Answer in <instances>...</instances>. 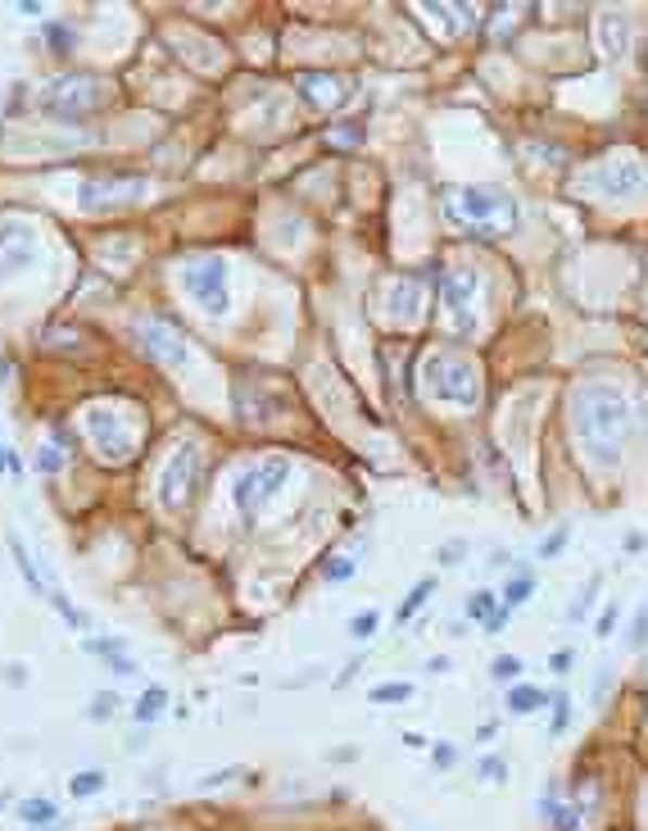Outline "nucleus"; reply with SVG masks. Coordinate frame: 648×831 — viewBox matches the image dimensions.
Segmentation results:
<instances>
[{
    "instance_id": "bb28decb",
    "label": "nucleus",
    "mask_w": 648,
    "mask_h": 831,
    "mask_svg": "<svg viewBox=\"0 0 648 831\" xmlns=\"http://www.w3.org/2000/svg\"><path fill=\"white\" fill-rule=\"evenodd\" d=\"M490 677H495V682H517V677H522V659H517V654H499V659L490 664Z\"/></svg>"
},
{
    "instance_id": "393cba45",
    "label": "nucleus",
    "mask_w": 648,
    "mask_h": 831,
    "mask_svg": "<svg viewBox=\"0 0 648 831\" xmlns=\"http://www.w3.org/2000/svg\"><path fill=\"white\" fill-rule=\"evenodd\" d=\"M495 609H499V595H495V591H477V595L468 600V618H472V622H485Z\"/></svg>"
},
{
    "instance_id": "473e14b6",
    "label": "nucleus",
    "mask_w": 648,
    "mask_h": 831,
    "mask_svg": "<svg viewBox=\"0 0 648 831\" xmlns=\"http://www.w3.org/2000/svg\"><path fill=\"white\" fill-rule=\"evenodd\" d=\"M567 537H572V532H567V527H558V532L544 537V541H539V559H554V554L567 545Z\"/></svg>"
},
{
    "instance_id": "79ce46f5",
    "label": "nucleus",
    "mask_w": 648,
    "mask_h": 831,
    "mask_svg": "<svg viewBox=\"0 0 648 831\" xmlns=\"http://www.w3.org/2000/svg\"><path fill=\"white\" fill-rule=\"evenodd\" d=\"M554 668H558V672L572 668V650H558V654H554Z\"/></svg>"
},
{
    "instance_id": "2f4dec72",
    "label": "nucleus",
    "mask_w": 648,
    "mask_h": 831,
    "mask_svg": "<svg viewBox=\"0 0 648 831\" xmlns=\"http://www.w3.org/2000/svg\"><path fill=\"white\" fill-rule=\"evenodd\" d=\"M46 600H50V604H55V609H60V618H64L68 627H87V618H82V614H77V609H73V604H68L64 595H55V591H50Z\"/></svg>"
},
{
    "instance_id": "6e6552de",
    "label": "nucleus",
    "mask_w": 648,
    "mask_h": 831,
    "mask_svg": "<svg viewBox=\"0 0 648 831\" xmlns=\"http://www.w3.org/2000/svg\"><path fill=\"white\" fill-rule=\"evenodd\" d=\"M200 487V450L195 445H181L168 455V464L160 468V500L168 509L191 505V495Z\"/></svg>"
},
{
    "instance_id": "a19ab883",
    "label": "nucleus",
    "mask_w": 648,
    "mask_h": 831,
    "mask_svg": "<svg viewBox=\"0 0 648 831\" xmlns=\"http://www.w3.org/2000/svg\"><path fill=\"white\" fill-rule=\"evenodd\" d=\"M5 682H10V687H23V682H28V672H23V664H10V672H5Z\"/></svg>"
},
{
    "instance_id": "37998d69",
    "label": "nucleus",
    "mask_w": 648,
    "mask_h": 831,
    "mask_svg": "<svg viewBox=\"0 0 648 831\" xmlns=\"http://www.w3.org/2000/svg\"><path fill=\"white\" fill-rule=\"evenodd\" d=\"M631 645H644V614H635V627H631Z\"/></svg>"
},
{
    "instance_id": "4c0bfd02",
    "label": "nucleus",
    "mask_w": 648,
    "mask_h": 831,
    "mask_svg": "<svg viewBox=\"0 0 648 831\" xmlns=\"http://www.w3.org/2000/svg\"><path fill=\"white\" fill-rule=\"evenodd\" d=\"M612 627H617V604H608L603 618H599V637H612Z\"/></svg>"
},
{
    "instance_id": "4468645a",
    "label": "nucleus",
    "mask_w": 648,
    "mask_h": 831,
    "mask_svg": "<svg viewBox=\"0 0 648 831\" xmlns=\"http://www.w3.org/2000/svg\"><path fill=\"white\" fill-rule=\"evenodd\" d=\"M300 96L314 110H335L350 96V87H345L341 73H300Z\"/></svg>"
},
{
    "instance_id": "c9c22d12",
    "label": "nucleus",
    "mask_w": 648,
    "mask_h": 831,
    "mask_svg": "<svg viewBox=\"0 0 648 831\" xmlns=\"http://www.w3.org/2000/svg\"><path fill=\"white\" fill-rule=\"evenodd\" d=\"M358 137H363V123H350V128H341V133H331L327 141H331V146H354Z\"/></svg>"
},
{
    "instance_id": "423d86ee",
    "label": "nucleus",
    "mask_w": 648,
    "mask_h": 831,
    "mask_svg": "<svg viewBox=\"0 0 648 831\" xmlns=\"http://www.w3.org/2000/svg\"><path fill=\"white\" fill-rule=\"evenodd\" d=\"M82 432L87 441L96 445V455L105 459V464H127L132 459V445H137V432L127 427V418L110 405H91L82 414Z\"/></svg>"
},
{
    "instance_id": "2eb2a0df",
    "label": "nucleus",
    "mask_w": 648,
    "mask_h": 831,
    "mask_svg": "<svg viewBox=\"0 0 648 831\" xmlns=\"http://www.w3.org/2000/svg\"><path fill=\"white\" fill-rule=\"evenodd\" d=\"M10 554H14V568L23 572V582H28V587H33L37 595H50V591H46V582H41V572L33 568V559H28V550H23V541H18V537H10Z\"/></svg>"
},
{
    "instance_id": "72a5a7b5",
    "label": "nucleus",
    "mask_w": 648,
    "mask_h": 831,
    "mask_svg": "<svg viewBox=\"0 0 648 831\" xmlns=\"http://www.w3.org/2000/svg\"><path fill=\"white\" fill-rule=\"evenodd\" d=\"M60 468H64V455H60L55 445H46L41 455H37V473H60Z\"/></svg>"
},
{
    "instance_id": "49530a36",
    "label": "nucleus",
    "mask_w": 648,
    "mask_h": 831,
    "mask_svg": "<svg viewBox=\"0 0 648 831\" xmlns=\"http://www.w3.org/2000/svg\"><path fill=\"white\" fill-rule=\"evenodd\" d=\"M0 804H5V795H0Z\"/></svg>"
},
{
    "instance_id": "5701e85b",
    "label": "nucleus",
    "mask_w": 648,
    "mask_h": 831,
    "mask_svg": "<svg viewBox=\"0 0 648 831\" xmlns=\"http://www.w3.org/2000/svg\"><path fill=\"white\" fill-rule=\"evenodd\" d=\"M377 627H381V614H377V609H363V614L350 618V637H354V641H372Z\"/></svg>"
},
{
    "instance_id": "c85d7f7f",
    "label": "nucleus",
    "mask_w": 648,
    "mask_h": 831,
    "mask_svg": "<svg viewBox=\"0 0 648 831\" xmlns=\"http://www.w3.org/2000/svg\"><path fill=\"white\" fill-rule=\"evenodd\" d=\"M114 704H118V695H114V691H100V695L91 700L87 718H91V722H110V718H114Z\"/></svg>"
},
{
    "instance_id": "a878e982",
    "label": "nucleus",
    "mask_w": 648,
    "mask_h": 831,
    "mask_svg": "<svg viewBox=\"0 0 648 831\" xmlns=\"http://www.w3.org/2000/svg\"><path fill=\"white\" fill-rule=\"evenodd\" d=\"M412 695V687L408 682H381V687H372V704H399V700H408Z\"/></svg>"
},
{
    "instance_id": "39448f33",
    "label": "nucleus",
    "mask_w": 648,
    "mask_h": 831,
    "mask_svg": "<svg viewBox=\"0 0 648 831\" xmlns=\"http://www.w3.org/2000/svg\"><path fill=\"white\" fill-rule=\"evenodd\" d=\"M105 105V87H100V78H91V73H73V78H55L46 91H41V110H50L55 118H87L91 110Z\"/></svg>"
},
{
    "instance_id": "f704fd0d",
    "label": "nucleus",
    "mask_w": 648,
    "mask_h": 831,
    "mask_svg": "<svg viewBox=\"0 0 648 831\" xmlns=\"http://www.w3.org/2000/svg\"><path fill=\"white\" fill-rule=\"evenodd\" d=\"M350 572H354V559H331V564H322V577H327V582H345Z\"/></svg>"
},
{
    "instance_id": "20e7f679",
    "label": "nucleus",
    "mask_w": 648,
    "mask_h": 831,
    "mask_svg": "<svg viewBox=\"0 0 648 831\" xmlns=\"http://www.w3.org/2000/svg\"><path fill=\"white\" fill-rule=\"evenodd\" d=\"M291 482V459H258L250 464L241 477H237V487H231V500H237V509L254 522L258 514L268 509V500L281 495V487Z\"/></svg>"
},
{
    "instance_id": "7ed1b4c3",
    "label": "nucleus",
    "mask_w": 648,
    "mask_h": 831,
    "mask_svg": "<svg viewBox=\"0 0 648 831\" xmlns=\"http://www.w3.org/2000/svg\"><path fill=\"white\" fill-rule=\"evenodd\" d=\"M422 387L431 400H445V405H477L481 400V377L472 368V360L454 355V350H435L422 364Z\"/></svg>"
},
{
    "instance_id": "58836bf2",
    "label": "nucleus",
    "mask_w": 648,
    "mask_h": 831,
    "mask_svg": "<svg viewBox=\"0 0 648 831\" xmlns=\"http://www.w3.org/2000/svg\"><path fill=\"white\" fill-rule=\"evenodd\" d=\"M458 554H462V541H449V545H440V564H458Z\"/></svg>"
},
{
    "instance_id": "f257e3e1",
    "label": "nucleus",
    "mask_w": 648,
    "mask_h": 831,
    "mask_svg": "<svg viewBox=\"0 0 648 831\" xmlns=\"http://www.w3.org/2000/svg\"><path fill=\"white\" fill-rule=\"evenodd\" d=\"M572 427H576V437L589 450L594 464H617L621 445H626V432H631L626 395L617 387H603V382H585L572 395Z\"/></svg>"
},
{
    "instance_id": "f3484780",
    "label": "nucleus",
    "mask_w": 648,
    "mask_h": 831,
    "mask_svg": "<svg viewBox=\"0 0 648 831\" xmlns=\"http://www.w3.org/2000/svg\"><path fill=\"white\" fill-rule=\"evenodd\" d=\"M18 818L28 822V827H50V822L60 818V809H55L50 799H23V804H18Z\"/></svg>"
},
{
    "instance_id": "c756f323",
    "label": "nucleus",
    "mask_w": 648,
    "mask_h": 831,
    "mask_svg": "<svg viewBox=\"0 0 648 831\" xmlns=\"http://www.w3.org/2000/svg\"><path fill=\"white\" fill-rule=\"evenodd\" d=\"M567 722H572V700H567V695L558 691V695H554V727H549V732L562 736V732H567Z\"/></svg>"
},
{
    "instance_id": "cd10ccee",
    "label": "nucleus",
    "mask_w": 648,
    "mask_h": 831,
    "mask_svg": "<svg viewBox=\"0 0 648 831\" xmlns=\"http://www.w3.org/2000/svg\"><path fill=\"white\" fill-rule=\"evenodd\" d=\"M477 772L485 777L490 786H499V782H508V759H499V754H485V759L477 764Z\"/></svg>"
},
{
    "instance_id": "7c9ffc66",
    "label": "nucleus",
    "mask_w": 648,
    "mask_h": 831,
    "mask_svg": "<svg viewBox=\"0 0 648 831\" xmlns=\"http://www.w3.org/2000/svg\"><path fill=\"white\" fill-rule=\"evenodd\" d=\"M594 591H599V577H589V587L572 600V609H567V618H572V622H576V618H585V614H589V604H594Z\"/></svg>"
},
{
    "instance_id": "a18cd8bd",
    "label": "nucleus",
    "mask_w": 648,
    "mask_h": 831,
    "mask_svg": "<svg viewBox=\"0 0 648 831\" xmlns=\"http://www.w3.org/2000/svg\"><path fill=\"white\" fill-rule=\"evenodd\" d=\"M0 468H10V455H5V441H0Z\"/></svg>"
},
{
    "instance_id": "aec40b11",
    "label": "nucleus",
    "mask_w": 648,
    "mask_h": 831,
    "mask_svg": "<svg viewBox=\"0 0 648 831\" xmlns=\"http://www.w3.org/2000/svg\"><path fill=\"white\" fill-rule=\"evenodd\" d=\"M164 704H168V691L164 687H150L141 700H137V722H154L164 714Z\"/></svg>"
},
{
    "instance_id": "c03bdc74",
    "label": "nucleus",
    "mask_w": 648,
    "mask_h": 831,
    "mask_svg": "<svg viewBox=\"0 0 648 831\" xmlns=\"http://www.w3.org/2000/svg\"><path fill=\"white\" fill-rule=\"evenodd\" d=\"M5 377H10V360H5V355H0V382H5Z\"/></svg>"
},
{
    "instance_id": "b1692460",
    "label": "nucleus",
    "mask_w": 648,
    "mask_h": 831,
    "mask_svg": "<svg viewBox=\"0 0 648 831\" xmlns=\"http://www.w3.org/2000/svg\"><path fill=\"white\" fill-rule=\"evenodd\" d=\"M41 33L55 55H73V28H64V23H41Z\"/></svg>"
},
{
    "instance_id": "dca6fc26",
    "label": "nucleus",
    "mask_w": 648,
    "mask_h": 831,
    "mask_svg": "<svg viewBox=\"0 0 648 831\" xmlns=\"http://www.w3.org/2000/svg\"><path fill=\"white\" fill-rule=\"evenodd\" d=\"M412 310H418V282L404 277V282L391 291V318H412Z\"/></svg>"
},
{
    "instance_id": "412c9836",
    "label": "nucleus",
    "mask_w": 648,
    "mask_h": 831,
    "mask_svg": "<svg viewBox=\"0 0 648 831\" xmlns=\"http://www.w3.org/2000/svg\"><path fill=\"white\" fill-rule=\"evenodd\" d=\"M431 591H435V582H431V577H422V582H418V587L408 591V600L399 604V614H395V622H408V618H412V614H418L422 604H427V595H431Z\"/></svg>"
},
{
    "instance_id": "6ab92c4d",
    "label": "nucleus",
    "mask_w": 648,
    "mask_h": 831,
    "mask_svg": "<svg viewBox=\"0 0 648 831\" xmlns=\"http://www.w3.org/2000/svg\"><path fill=\"white\" fill-rule=\"evenodd\" d=\"M531 591H535V582H531L526 572H517L512 582L499 591V604H504V609H517V604H526V600H531Z\"/></svg>"
},
{
    "instance_id": "ddd939ff",
    "label": "nucleus",
    "mask_w": 648,
    "mask_h": 831,
    "mask_svg": "<svg viewBox=\"0 0 648 831\" xmlns=\"http://www.w3.org/2000/svg\"><path fill=\"white\" fill-rule=\"evenodd\" d=\"M37 260V237L23 223H0V277L23 273Z\"/></svg>"
},
{
    "instance_id": "e433bc0d",
    "label": "nucleus",
    "mask_w": 648,
    "mask_h": 831,
    "mask_svg": "<svg viewBox=\"0 0 648 831\" xmlns=\"http://www.w3.org/2000/svg\"><path fill=\"white\" fill-rule=\"evenodd\" d=\"M454 759H458L454 745H435V768H454Z\"/></svg>"
},
{
    "instance_id": "0eeeda50",
    "label": "nucleus",
    "mask_w": 648,
    "mask_h": 831,
    "mask_svg": "<svg viewBox=\"0 0 648 831\" xmlns=\"http://www.w3.org/2000/svg\"><path fill=\"white\" fill-rule=\"evenodd\" d=\"M141 191H145L141 173H100V178H87L82 187H77V196H82V210H91V214L132 205Z\"/></svg>"
},
{
    "instance_id": "f8f14e48",
    "label": "nucleus",
    "mask_w": 648,
    "mask_h": 831,
    "mask_svg": "<svg viewBox=\"0 0 648 831\" xmlns=\"http://www.w3.org/2000/svg\"><path fill=\"white\" fill-rule=\"evenodd\" d=\"M585 187L589 191H599V196H639L644 187V168L639 160H603L599 168H589L585 173Z\"/></svg>"
},
{
    "instance_id": "a211bd4d",
    "label": "nucleus",
    "mask_w": 648,
    "mask_h": 831,
    "mask_svg": "<svg viewBox=\"0 0 648 831\" xmlns=\"http://www.w3.org/2000/svg\"><path fill=\"white\" fill-rule=\"evenodd\" d=\"M539 704H544V691H535V687H512V691H508V709H512L517 718L535 714Z\"/></svg>"
},
{
    "instance_id": "4be33fe9",
    "label": "nucleus",
    "mask_w": 648,
    "mask_h": 831,
    "mask_svg": "<svg viewBox=\"0 0 648 831\" xmlns=\"http://www.w3.org/2000/svg\"><path fill=\"white\" fill-rule=\"evenodd\" d=\"M68 791L77 795V799H87V795H100L105 791V772H77V777H68Z\"/></svg>"
},
{
    "instance_id": "1a4fd4ad",
    "label": "nucleus",
    "mask_w": 648,
    "mask_h": 831,
    "mask_svg": "<svg viewBox=\"0 0 648 831\" xmlns=\"http://www.w3.org/2000/svg\"><path fill=\"white\" fill-rule=\"evenodd\" d=\"M137 337H141V350L154 364H164V368H181V364H187V332H181L177 323L150 314V318L137 323Z\"/></svg>"
},
{
    "instance_id": "f03ea898",
    "label": "nucleus",
    "mask_w": 648,
    "mask_h": 831,
    "mask_svg": "<svg viewBox=\"0 0 648 831\" xmlns=\"http://www.w3.org/2000/svg\"><path fill=\"white\" fill-rule=\"evenodd\" d=\"M445 214L472 237H504L517 223V200L499 187H458L445 196Z\"/></svg>"
},
{
    "instance_id": "9b49d317",
    "label": "nucleus",
    "mask_w": 648,
    "mask_h": 831,
    "mask_svg": "<svg viewBox=\"0 0 648 831\" xmlns=\"http://www.w3.org/2000/svg\"><path fill=\"white\" fill-rule=\"evenodd\" d=\"M477 273L472 268H449L445 277H440V300H445V310L454 318V332H472V323H477Z\"/></svg>"
},
{
    "instance_id": "9d476101",
    "label": "nucleus",
    "mask_w": 648,
    "mask_h": 831,
    "mask_svg": "<svg viewBox=\"0 0 648 831\" xmlns=\"http://www.w3.org/2000/svg\"><path fill=\"white\" fill-rule=\"evenodd\" d=\"M181 282H187V291L200 300L209 314H227V264L223 260H191L187 268H181Z\"/></svg>"
},
{
    "instance_id": "ea45409f",
    "label": "nucleus",
    "mask_w": 648,
    "mask_h": 831,
    "mask_svg": "<svg viewBox=\"0 0 648 831\" xmlns=\"http://www.w3.org/2000/svg\"><path fill=\"white\" fill-rule=\"evenodd\" d=\"M508 614H512V609H504V604H499V609H495V614L485 618V632H499V627L508 622Z\"/></svg>"
}]
</instances>
